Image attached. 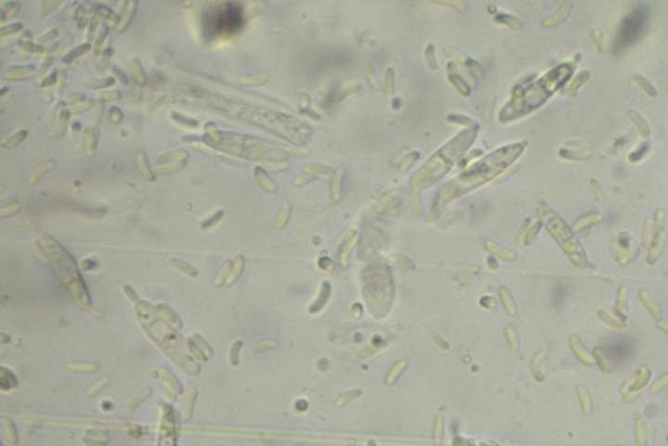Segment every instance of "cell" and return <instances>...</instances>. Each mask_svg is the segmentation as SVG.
I'll list each match as a JSON object with an SVG mask.
<instances>
[{
  "label": "cell",
  "instance_id": "cell-1",
  "mask_svg": "<svg viewBox=\"0 0 668 446\" xmlns=\"http://www.w3.org/2000/svg\"><path fill=\"white\" fill-rule=\"evenodd\" d=\"M204 30L208 37L235 36L245 25L243 6L238 2H223L211 7L204 14Z\"/></svg>",
  "mask_w": 668,
  "mask_h": 446
},
{
  "label": "cell",
  "instance_id": "cell-2",
  "mask_svg": "<svg viewBox=\"0 0 668 446\" xmlns=\"http://www.w3.org/2000/svg\"><path fill=\"white\" fill-rule=\"evenodd\" d=\"M649 11L646 7H638L623 20L620 31L616 37L614 47L616 50L632 45L645 32L648 25Z\"/></svg>",
  "mask_w": 668,
  "mask_h": 446
},
{
  "label": "cell",
  "instance_id": "cell-3",
  "mask_svg": "<svg viewBox=\"0 0 668 446\" xmlns=\"http://www.w3.org/2000/svg\"><path fill=\"white\" fill-rule=\"evenodd\" d=\"M635 352V344L630 337L617 336L602 347L605 358L614 364H623L631 359Z\"/></svg>",
  "mask_w": 668,
  "mask_h": 446
},
{
  "label": "cell",
  "instance_id": "cell-4",
  "mask_svg": "<svg viewBox=\"0 0 668 446\" xmlns=\"http://www.w3.org/2000/svg\"><path fill=\"white\" fill-rule=\"evenodd\" d=\"M70 117V111L67 109L66 104L64 101H59L58 104L53 111L52 118H51V125L50 128H52L53 134H56L57 137H61L64 135L66 127L68 124V120Z\"/></svg>",
  "mask_w": 668,
  "mask_h": 446
},
{
  "label": "cell",
  "instance_id": "cell-5",
  "mask_svg": "<svg viewBox=\"0 0 668 446\" xmlns=\"http://www.w3.org/2000/svg\"><path fill=\"white\" fill-rule=\"evenodd\" d=\"M137 10H138V2L137 1L123 2V6L121 7L120 12L118 14L119 15V23L116 27L118 32H122L126 28L128 27V25L131 23L132 20L135 17Z\"/></svg>",
  "mask_w": 668,
  "mask_h": 446
},
{
  "label": "cell",
  "instance_id": "cell-6",
  "mask_svg": "<svg viewBox=\"0 0 668 446\" xmlns=\"http://www.w3.org/2000/svg\"><path fill=\"white\" fill-rule=\"evenodd\" d=\"M98 128L89 126L84 132V149L89 155H93L98 146Z\"/></svg>",
  "mask_w": 668,
  "mask_h": 446
},
{
  "label": "cell",
  "instance_id": "cell-7",
  "mask_svg": "<svg viewBox=\"0 0 668 446\" xmlns=\"http://www.w3.org/2000/svg\"><path fill=\"white\" fill-rule=\"evenodd\" d=\"M130 73L136 84L140 86H144L147 81V76L142 62L138 57L132 58L130 61Z\"/></svg>",
  "mask_w": 668,
  "mask_h": 446
},
{
  "label": "cell",
  "instance_id": "cell-8",
  "mask_svg": "<svg viewBox=\"0 0 668 446\" xmlns=\"http://www.w3.org/2000/svg\"><path fill=\"white\" fill-rule=\"evenodd\" d=\"M35 70V66L32 64L28 65H16L10 67L9 70H7L6 74L11 78L12 80L14 79H23L29 76L30 73H33Z\"/></svg>",
  "mask_w": 668,
  "mask_h": 446
},
{
  "label": "cell",
  "instance_id": "cell-9",
  "mask_svg": "<svg viewBox=\"0 0 668 446\" xmlns=\"http://www.w3.org/2000/svg\"><path fill=\"white\" fill-rule=\"evenodd\" d=\"M27 135L28 132L26 129H24V128L20 129L17 132H15L11 136H9L7 140H5L2 142V147L4 149H8V150L13 149L14 147H16L20 143H22L25 140Z\"/></svg>",
  "mask_w": 668,
  "mask_h": 446
},
{
  "label": "cell",
  "instance_id": "cell-10",
  "mask_svg": "<svg viewBox=\"0 0 668 446\" xmlns=\"http://www.w3.org/2000/svg\"><path fill=\"white\" fill-rule=\"evenodd\" d=\"M91 44L90 42H85L80 45L76 46L75 47L72 48L67 54L64 55V58H63V62L64 63H71L73 60L78 58L79 56H81L84 53H86L87 51H89L91 49Z\"/></svg>",
  "mask_w": 668,
  "mask_h": 446
},
{
  "label": "cell",
  "instance_id": "cell-11",
  "mask_svg": "<svg viewBox=\"0 0 668 446\" xmlns=\"http://www.w3.org/2000/svg\"><path fill=\"white\" fill-rule=\"evenodd\" d=\"M91 3L83 2V3H80L79 6L75 9V13H74L75 16L74 17L76 19L78 24L82 27H84L88 23L89 14L91 13Z\"/></svg>",
  "mask_w": 668,
  "mask_h": 446
},
{
  "label": "cell",
  "instance_id": "cell-12",
  "mask_svg": "<svg viewBox=\"0 0 668 446\" xmlns=\"http://www.w3.org/2000/svg\"><path fill=\"white\" fill-rule=\"evenodd\" d=\"M20 3L17 1H9L3 3L1 6V22H4L5 19H9L16 15L20 10Z\"/></svg>",
  "mask_w": 668,
  "mask_h": 446
},
{
  "label": "cell",
  "instance_id": "cell-13",
  "mask_svg": "<svg viewBox=\"0 0 668 446\" xmlns=\"http://www.w3.org/2000/svg\"><path fill=\"white\" fill-rule=\"evenodd\" d=\"M115 83V78L113 76H107L105 78H99L93 80L88 84V86L92 89H103L113 85Z\"/></svg>",
  "mask_w": 668,
  "mask_h": 446
},
{
  "label": "cell",
  "instance_id": "cell-14",
  "mask_svg": "<svg viewBox=\"0 0 668 446\" xmlns=\"http://www.w3.org/2000/svg\"><path fill=\"white\" fill-rule=\"evenodd\" d=\"M23 27H24V24L21 23H9L8 25H5V26H3V27L1 28V30H0V35H1V37H4V36H6V35L13 34V33H16V32L20 31L21 29H23Z\"/></svg>",
  "mask_w": 668,
  "mask_h": 446
},
{
  "label": "cell",
  "instance_id": "cell-15",
  "mask_svg": "<svg viewBox=\"0 0 668 446\" xmlns=\"http://www.w3.org/2000/svg\"><path fill=\"white\" fill-rule=\"evenodd\" d=\"M109 119L114 123L118 124L122 121L123 119V113L122 110L118 108L117 106H113L109 110Z\"/></svg>",
  "mask_w": 668,
  "mask_h": 446
},
{
  "label": "cell",
  "instance_id": "cell-16",
  "mask_svg": "<svg viewBox=\"0 0 668 446\" xmlns=\"http://www.w3.org/2000/svg\"><path fill=\"white\" fill-rule=\"evenodd\" d=\"M20 44H21L22 47H24L26 50L31 51V52H42V51L44 50V47H43L42 46L36 45V44L33 43L32 41H29V40H27V41H26V40H23V41L20 42Z\"/></svg>",
  "mask_w": 668,
  "mask_h": 446
},
{
  "label": "cell",
  "instance_id": "cell-17",
  "mask_svg": "<svg viewBox=\"0 0 668 446\" xmlns=\"http://www.w3.org/2000/svg\"><path fill=\"white\" fill-rule=\"evenodd\" d=\"M101 96H103V97L98 98V100L103 101V100H118V99L121 98L122 94L120 91H107V92L102 93Z\"/></svg>",
  "mask_w": 668,
  "mask_h": 446
},
{
  "label": "cell",
  "instance_id": "cell-18",
  "mask_svg": "<svg viewBox=\"0 0 668 446\" xmlns=\"http://www.w3.org/2000/svg\"><path fill=\"white\" fill-rule=\"evenodd\" d=\"M114 72L117 74V76H118V78L122 81V83L127 84V74L125 73V72H124L120 67L115 66V67H114Z\"/></svg>",
  "mask_w": 668,
  "mask_h": 446
},
{
  "label": "cell",
  "instance_id": "cell-19",
  "mask_svg": "<svg viewBox=\"0 0 668 446\" xmlns=\"http://www.w3.org/2000/svg\"><path fill=\"white\" fill-rule=\"evenodd\" d=\"M56 78H57V73L54 71L53 73H50L48 76L46 77L45 79L42 81L41 86H42V87L50 86V85H52V84L56 81Z\"/></svg>",
  "mask_w": 668,
  "mask_h": 446
}]
</instances>
